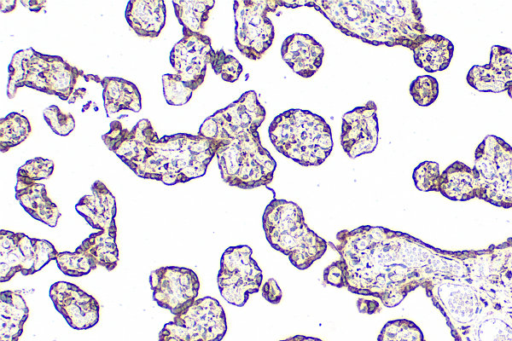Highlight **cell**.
I'll use <instances>...</instances> for the list:
<instances>
[{
	"instance_id": "obj_2",
	"label": "cell",
	"mask_w": 512,
	"mask_h": 341,
	"mask_svg": "<svg viewBox=\"0 0 512 341\" xmlns=\"http://www.w3.org/2000/svg\"><path fill=\"white\" fill-rule=\"evenodd\" d=\"M265 117L264 107L250 90L200 126L199 135L221 142L216 157L221 177L228 185L253 189L272 182L277 164L258 133Z\"/></svg>"
},
{
	"instance_id": "obj_27",
	"label": "cell",
	"mask_w": 512,
	"mask_h": 341,
	"mask_svg": "<svg viewBox=\"0 0 512 341\" xmlns=\"http://www.w3.org/2000/svg\"><path fill=\"white\" fill-rule=\"evenodd\" d=\"M32 132V127L24 115L11 112L0 120V150L2 153L24 142Z\"/></svg>"
},
{
	"instance_id": "obj_10",
	"label": "cell",
	"mask_w": 512,
	"mask_h": 341,
	"mask_svg": "<svg viewBox=\"0 0 512 341\" xmlns=\"http://www.w3.org/2000/svg\"><path fill=\"white\" fill-rule=\"evenodd\" d=\"M262 270L247 245L231 246L222 254L217 284L221 296L230 304L241 307L251 294L262 286Z\"/></svg>"
},
{
	"instance_id": "obj_11",
	"label": "cell",
	"mask_w": 512,
	"mask_h": 341,
	"mask_svg": "<svg viewBox=\"0 0 512 341\" xmlns=\"http://www.w3.org/2000/svg\"><path fill=\"white\" fill-rule=\"evenodd\" d=\"M58 251L44 239L30 238L24 233L0 231V282L9 281L18 272L25 276L40 271L56 260Z\"/></svg>"
},
{
	"instance_id": "obj_29",
	"label": "cell",
	"mask_w": 512,
	"mask_h": 341,
	"mask_svg": "<svg viewBox=\"0 0 512 341\" xmlns=\"http://www.w3.org/2000/svg\"><path fill=\"white\" fill-rule=\"evenodd\" d=\"M55 261L65 275L72 277L87 275L97 267L89 256L77 248L72 252H59Z\"/></svg>"
},
{
	"instance_id": "obj_8",
	"label": "cell",
	"mask_w": 512,
	"mask_h": 341,
	"mask_svg": "<svg viewBox=\"0 0 512 341\" xmlns=\"http://www.w3.org/2000/svg\"><path fill=\"white\" fill-rule=\"evenodd\" d=\"M227 332L226 314L213 297L197 298L164 325L158 341H221Z\"/></svg>"
},
{
	"instance_id": "obj_30",
	"label": "cell",
	"mask_w": 512,
	"mask_h": 341,
	"mask_svg": "<svg viewBox=\"0 0 512 341\" xmlns=\"http://www.w3.org/2000/svg\"><path fill=\"white\" fill-rule=\"evenodd\" d=\"M213 71L226 82H235L243 71L240 62L224 50H212L210 63Z\"/></svg>"
},
{
	"instance_id": "obj_23",
	"label": "cell",
	"mask_w": 512,
	"mask_h": 341,
	"mask_svg": "<svg viewBox=\"0 0 512 341\" xmlns=\"http://www.w3.org/2000/svg\"><path fill=\"white\" fill-rule=\"evenodd\" d=\"M103 104L108 116L122 110L139 112L141 110V94L138 87L123 78L102 77Z\"/></svg>"
},
{
	"instance_id": "obj_40",
	"label": "cell",
	"mask_w": 512,
	"mask_h": 341,
	"mask_svg": "<svg viewBox=\"0 0 512 341\" xmlns=\"http://www.w3.org/2000/svg\"><path fill=\"white\" fill-rule=\"evenodd\" d=\"M506 91H507V93H508L509 97H510V98H512V84H510V85L508 86V88H507V90H506Z\"/></svg>"
},
{
	"instance_id": "obj_18",
	"label": "cell",
	"mask_w": 512,
	"mask_h": 341,
	"mask_svg": "<svg viewBox=\"0 0 512 341\" xmlns=\"http://www.w3.org/2000/svg\"><path fill=\"white\" fill-rule=\"evenodd\" d=\"M75 209L92 228L99 231L116 224V200L102 181L92 184L91 194L80 198Z\"/></svg>"
},
{
	"instance_id": "obj_25",
	"label": "cell",
	"mask_w": 512,
	"mask_h": 341,
	"mask_svg": "<svg viewBox=\"0 0 512 341\" xmlns=\"http://www.w3.org/2000/svg\"><path fill=\"white\" fill-rule=\"evenodd\" d=\"M116 236L117 226L115 224L109 229L92 233L77 249L89 256L96 266H102L108 271H112L119 261Z\"/></svg>"
},
{
	"instance_id": "obj_19",
	"label": "cell",
	"mask_w": 512,
	"mask_h": 341,
	"mask_svg": "<svg viewBox=\"0 0 512 341\" xmlns=\"http://www.w3.org/2000/svg\"><path fill=\"white\" fill-rule=\"evenodd\" d=\"M438 192L452 201L481 199L478 174L473 167L455 161L441 172Z\"/></svg>"
},
{
	"instance_id": "obj_38",
	"label": "cell",
	"mask_w": 512,
	"mask_h": 341,
	"mask_svg": "<svg viewBox=\"0 0 512 341\" xmlns=\"http://www.w3.org/2000/svg\"><path fill=\"white\" fill-rule=\"evenodd\" d=\"M20 2L23 4V6L27 7L32 12L41 11L46 4V1L40 0H21Z\"/></svg>"
},
{
	"instance_id": "obj_7",
	"label": "cell",
	"mask_w": 512,
	"mask_h": 341,
	"mask_svg": "<svg viewBox=\"0 0 512 341\" xmlns=\"http://www.w3.org/2000/svg\"><path fill=\"white\" fill-rule=\"evenodd\" d=\"M474 157L481 200L512 208V146L498 136L488 135L475 149Z\"/></svg>"
},
{
	"instance_id": "obj_15",
	"label": "cell",
	"mask_w": 512,
	"mask_h": 341,
	"mask_svg": "<svg viewBox=\"0 0 512 341\" xmlns=\"http://www.w3.org/2000/svg\"><path fill=\"white\" fill-rule=\"evenodd\" d=\"M49 295L56 310L73 329L86 330L98 323V301L77 285L58 281L51 285Z\"/></svg>"
},
{
	"instance_id": "obj_1",
	"label": "cell",
	"mask_w": 512,
	"mask_h": 341,
	"mask_svg": "<svg viewBox=\"0 0 512 341\" xmlns=\"http://www.w3.org/2000/svg\"><path fill=\"white\" fill-rule=\"evenodd\" d=\"M102 140L137 176L166 185L203 176L221 146V142L199 134L177 133L159 138L147 119H141L131 129L114 120Z\"/></svg>"
},
{
	"instance_id": "obj_39",
	"label": "cell",
	"mask_w": 512,
	"mask_h": 341,
	"mask_svg": "<svg viewBox=\"0 0 512 341\" xmlns=\"http://www.w3.org/2000/svg\"><path fill=\"white\" fill-rule=\"evenodd\" d=\"M17 3L18 2L16 0H9V1L1 0L0 1L1 11L3 13H10L16 9Z\"/></svg>"
},
{
	"instance_id": "obj_28",
	"label": "cell",
	"mask_w": 512,
	"mask_h": 341,
	"mask_svg": "<svg viewBox=\"0 0 512 341\" xmlns=\"http://www.w3.org/2000/svg\"><path fill=\"white\" fill-rule=\"evenodd\" d=\"M377 341H427L421 329L411 320L388 321L381 329Z\"/></svg>"
},
{
	"instance_id": "obj_31",
	"label": "cell",
	"mask_w": 512,
	"mask_h": 341,
	"mask_svg": "<svg viewBox=\"0 0 512 341\" xmlns=\"http://www.w3.org/2000/svg\"><path fill=\"white\" fill-rule=\"evenodd\" d=\"M163 94L169 105L181 106L186 104L194 91L177 74H164L162 76Z\"/></svg>"
},
{
	"instance_id": "obj_33",
	"label": "cell",
	"mask_w": 512,
	"mask_h": 341,
	"mask_svg": "<svg viewBox=\"0 0 512 341\" xmlns=\"http://www.w3.org/2000/svg\"><path fill=\"white\" fill-rule=\"evenodd\" d=\"M440 168L438 163L424 161L413 171V181L416 188L424 192H438L440 183Z\"/></svg>"
},
{
	"instance_id": "obj_32",
	"label": "cell",
	"mask_w": 512,
	"mask_h": 341,
	"mask_svg": "<svg viewBox=\"0 0 512 341\" xmlns=\"http://www.w3.org/2000/svg\"><path fill=\"white\" fill-rule=\"evenodd\" d=\"M414 102L420 106H429L434 103L439 94L438 81L430 75L418 76L409 88Z\"/></svg>"
},
{
	"instance_id": "obj_34",
	"label": "cell",
	"mask_w": 512,
	"mask_h": 341,
	"mask_svg": "<svg viewBox=\"0 0 512 341\" xmlns=\"http://www.w3.org/2000/svg\"><path fill=\"white\" fill-rule=\"evenodd\" d=\"M54 171V162L50 159L36 157L24 163L17 172V180L38 182L48 179Z\"/></svg>"
},
{
	"instance_id": "obj_6",
	"label": "cell",
	"mask_w": 512,
	"mask_h": 341,
	"mask_svg": "<svg viewBox=\"0 0 512 341\" xmlns=\"http://www.w3.org/2000/svg\"><path fill=\"white\" fill-rule=\"evenodd\" d=\"M268 133L278 152L302 166L321 165L333 148L328 123L307 110L284 111L270 123Z\"/></svg>"
},
{
	"instance_id": "obj_12",
	"label": "cell",
	"mask_w": 512,
	"mask_h": 341,
	"mask_svg": "<svg viewBox=\"0 0 512 341\" xmlns=\"http://www.w3.org/2000/svg\"><path fill=\"white\" fill-rule=\"evenodd\" d=\"M150 286L156 303L176 315L198 297L200 282L190 268L163 266L150 274Z\"/></svg>"
},
{
	"instance_id": "obj_5",
	"label": "cell",
	"mask_w": 512,
	"mask_h": 341,
	"mask_svg": "<svg viewBox=\"0 0 512 341\" xmlns=\"http://www.w3.org/2000/svg\"><path fill=\"white\" fill-rule=\"evenodd\" d=\"M262 226L269 244L300 270L320 259L329 245L308 227L302 209L292 201L271 200L264 210Z\"/></svg>"
},
{
	"instance_id": "obj_26",
	"label": "cell",
	"mask_w": 512,
	"mask_h": 341,
	"mask_svg": "<svg viewBox=\"0 0 512 341\" xmlns=\"http://www.w3.org/2000/svg\"><path fill=\"white\" fill-rule=\"evenodd\" d=\"M174 12L184 30L204 34L214 0H174Z\"/></svg>"
},
{
	"instance_id": "obj_35",
	"label": "cell",
	"mask_w": 512,
	"mask_h": 341,
	"mask_svg": "<svg viewBox=\"0 0 512 341\" xmlns=\"http://www.w3.org/2000/svg\"><path fill=\"white\" fill-rule=\"evenodd\" d=\"M43 117L51 130L60 136L69 135L75 128V119L71 113L64 112L56 105L43 111Z\"/></svg>"
},
{
	"instance_id": "obj_17",
	"label": "cell",
	"mask_w": 512,
	"mask_h": 341,
	"mask_svg": "<svg viewBox=\"0 0 512 341\" xmlns=\"http://www.w3.org/2000/svg\"><path fill=\"white\" fill-rule=\"evenodd\" d=\"M281 55L296 74L303 78H309L322 65L324 48L312 36L294 33L283 41Z\"/></svg>"
},
{
	"instance_id": "obj_36",
	"label": "cell",
	"mask_w": 512,
	"mask_h": 341,
	"mask_svg": "<svg viewBox=\"0 0 512 341\" xmlns=\"http://www.w3.org/2000/svg\"><path fill=\"white\" fill-rule=\"evenodd\" d=\"M262 296L271 304H278L282 299V291L274 279L267 280L261 286Z\"/></svg>"
},
{
	"instance_id": "obj_9",
	"label": "cell",
	"mask_w": 512,
	"mask_h": 341,
	"mask_svg": "<svg viewBox=\"0 0 512 341\" xmlns=\"http://www.w3.org/2000/svg\"><path fill=\"white\" fill-rule=\"evenodd\" d=\"M280 6H284V1H234L235 44L248 59L259 60L272 45L275 33L268 13Z\"/></svg>"
},
{
	"instance_id": "obj_13",
	"label": "cell",
	"mask_w": 512,
	"mask_h": 341,
	"mask_svg": "<svg viewBox=\"0 0 512 341\" xmlns=\"http://www.w3.org/2000/svg\"><path fill=\"white\" fill-rule=\"evenodd\" d=\"M182 32L183 37L173 46L169 60L175 74L195 92L204 82L213 48L207 35L184 29Z\"/></svg>"
},
{
	"instance_id": "obj_21",
	"label": "cell",
	"mask_w": 512,
	"mask_h": 341,
	"mask_svg": "<svg viewBox=\"0 0 512 341\" xmlns=\"http://www.w3.org/2000/svg\"><path fill=\"white\" fill-rule=\"evenodd\" d=\"M15 197L24 210L34 219L50 227L57 225L61 213L56 203L48 196L44 184L17 180Z\"/></svg>"
},
{
	"instance_id": "obj_24",
	"label": "cell",
	"mask_w": 512,
	"mask_h": 341,
	"mask_svg": "<svg viewBox=\"0 0 512 341\" xmlns=\"http://www.w3.org/2000/svg\"><path fill=\"white\" fill-rule=\"evenodd\" d=\"M29 309L18 291L0 292V341H18L22 335Z\"/></svg>"
},
{
	"instance_id": "obj_22",
	"label": "cell",
	"mask_w": 512,
	"mask_h": 341,
	"mask_svg": "<svg viewBox=\"0 0 512 341\" xmlns=\"http://www.w3.org/2000/svg\"><path fill=\"white\" fill-rule=\"evenodd\" d=\"M411 51L418 67L428 73H434L448 68L453 57L454 45L442 35L427 34Z\"/></svg>"
},
{
	"instance_id": "obj_14",
	"label": "cell",
	"mask_w": 512,
	"mask_h": 341,
	"mask_svg": "<svg viewBox=\"0 0 512 341\" xmlns=\"http://www.w3.org/2000/svg\"><path fill=\"white\" fill-rule=\"evenodd\" d=\"M377 106L368 101L342 117L340 142L350 158L372 153L378 143Z\"/></svg>"
},
{
	"instance_id": "obj_20",
	"label": "cell",
	"mask_w": 512,
	"mask_h": 341,
	"mask_svg": "<svg viewBox=\"0 0 512 341\" xmlns=\"http://www.w3.org/2000/svg\"><path fill=\"white\" fill-rule=\"evenodd\" d=\"M125 18L139 37L156 38L166 23V6L163 0H130Z\"/></svg>"
},
{
	"instance_id": "obj_37",
	"label": "cell",
	"mask_w": 512,
	"mask_h": 341,
	"mask_svg": "<svg viewBox=\"0 0 512 341\" xmlns=\"http://www.w3.org/2000/svg\"><path fill=\"white\" fill-rule=\"evenodd\" d=\"M356 306L361 313L375 314L381 311L380 302L376 299L359 298Z\"/></svg>"
},
{
	"instance_id": "obj_16",
	"label": "cell",
	"mask_w": 512,
	"mask_h": 341,
	"mask_svg": "<svg viewBox=\"0 0 512 341\" xmlns=\"http://www.w3.org/2000/svg\"><path fill=\"white\" fill-rule=\"evenodd\" d=\"M467 83L480 92L500 93L512 84V50L493 45L490 61L485 65H474L466 76Z\"/></svg>"
},
{
	"instance_id": "obj_4",
	"label": "cell",
	"mask_w": 512,
	"mask_h": 341,
	"mask_svg": "<svg viewBox=\"0 0 512 341\" xmlns=\"http://www.w3.org/2000/svg\"><path fill=\"white\" fill-rule=\"evenodd\" d=\"M96 82L97 75H86L62 57L40 53L33 48L17 51L8 66L7 96L13 99L21 87L56 95L61 100L74 103L77 100V81Z\"/></svg>"
},
{
	"instance_id": "obj_3",
	"label": "cell",
	"mask_w": 512,
	"mask_h": 341,
	"mask_svg": "<svg viewBox=\"0 0 512 341\" xmlns=\"http://www.w3.org/2000/svg\"><path fill=\"white\" fill-rule=\"evenodd\" d=\"M318 10L349 37L365 43L412 50L427 35L418 2L413 0H311L295 7Z\"/></svg>"
}]
</instances>
